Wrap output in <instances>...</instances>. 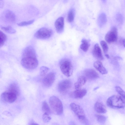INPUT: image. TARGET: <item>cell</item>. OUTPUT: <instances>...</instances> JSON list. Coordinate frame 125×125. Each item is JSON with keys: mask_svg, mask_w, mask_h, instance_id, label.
Listing matches in <instances>:
<instances>
[{"mask_svg": "<svg viewBox=\"0 0 125 125\" xmlns=\"http://www.w3.org/2000/svg\"><path fill=\"white\" fill-rule=\"evenodd\" d=\"M18 96L16 94L8 91L2 93L1 95V98L3 102L11 103L16 100Z\"/></svg>", "mask_w": 125, "mask_h": 125, "instance_id": "obj_8", "label": "cell"}, {"mask_svg": "<svg viewBox=\"0 0 125 125\" xmlns=\"http://www.w3.org/2000/svg\"><path fill=\"white\" fill-rule=\"evenodd\" d=\"M52 33V31L51 29L46 28H42L36 32L34 36L37 39H45L49 38Z\"/></svg>", "mask_w": 125, "mask_h": 125, "instance_id": "obj_6", "label": "cell"}, {"mask_svg": "<svg viewBox=\"0 0 125 125\" xmlns=\"http://www.w3.org/2000/svg\"><path fill=\"white\" fill-rule=\"evenodd\" d=\"M55 26L57 32L59 33L62 32L64 27V19L62 17L59 18L56 21Z\"/></svg>", "mask_w": 125, "mask_h": 125, "instance_id": "obj_14", "label": "cell"}, {"mask_svg": "<svg viewBox=\"0 0 125 125\" xmlns=\"http://www.w3.org/2000/svg\"><path fill=\"white\" fill-rule=\"evenodd\" d=\"M55 78V73L53 72H50L44 77L42 80V83L44 86L49 87L52 85Z\"/></svg>", "mask_w": 125, "mask_h": 125, "instance_id": "obj_10", "label": "cell"}, {"mask_svg": "<svg viewBox=\"0 0 125 125\" xmlns=\"http://www.w3.org/2000/svg\"><path fill=\"white\" fill-rule=\"evenodd\" d=\"M22 57H33L37 58L35 51L33 48L30 46L26 47L22 52Z\"/></svg>", "mask_w": 125, "mask_h": 125, "instance_id": "obj_11", "label": "cell"}, {"mask_svg": "<svg viewBox=\"0 0 125 125\" xmlns=\"http://www.w3.org/2000/svg\"><path fill=\"white\" fill-rule=\"evenodd\" d=\"M120 43L125 48V39L121 38L120 40Z\"/></svg>", "mask_w": 125, "mask_h": 125, "instance_id": "obj_34", "label": "cell"}, {"mask_svg": "<svg viewBox=\"0 0 125 125\" xmlns=\"http://www.w3.org/2000/svg\"><path fill=\"white\" fill-rule=\"evenodd\" d=\"M49 103L53 113L56 115H60L63 112V108L62 103L57 97L51 96L49 100Z\"/></svg>", "mask_w": 125, "mask_h": 125, "instance_id": "obj_2", "label": "cell"}, {"mask_svg": "<svg viewBox=\"0 0 125 125\" xmlns=\"http://www.w3.org/2000/svg\"><path fill=\"white\" fill-rule=\"evenodd\" d=\"M94 67L101 74H104L107 73V71L100 61L95 62L94 63Z\"/></svg>", "mask_w": 125, "mask_h": 125, "instance_id": "obj_15", "label": "cell"}, {"mask_svg": "<svg viewBox=\"0 0 125 125\" xmlns=\"http://www.w3.org/2000/svg\"><path fill=\"white\" fill-rule=\"evenodd\" d=\"M84 76L90 79H94L99 77V75L97 72L94 70L91 69H87L84 72Z\"/></svg>", "mask_w": 125, "mask_h": 125, "instance_id": "obj_12", "label": "cell"}, {"mask_svg": "<svg viewBox=\"0 0 125 125\" xmlns=\"http://www.w3.org/2000/svg\"><path fill=\"white\" fill-rule=\"evenodd\" d=\"M49 70L48 67L45 66L41 67L40 69V75L42 77H44Z\"/></svg>", "mask_w": 125, "mask_h": 125, "instance_id": "obj_27", "label": "cell"}, {"mask_svg": "<svg viewBox=\"0 0 125 125\" xmlns=\"http://www.w3.org/2000/svg\"><path fill=\"white\" fill-rule=\"evenodd\" d=\"M75 15V10L73 9H71L69 10L68 14L67 20L69 22H72L73 20Z\"/></svg>", "mask_w": 125, "mask_h": 125, "instance_id": "obj_24", "label": "cell"}, {"mask_svg": "<svg viewBox=\"0 0 125 125\" xmlns=\"http://www.w3.org/2000/svg\"><path fill=\"white\" fill-rule=\"evenodd\" d=\"M42 108L44 113H47L49 115L50 114V109L46 101H44L43 102L42 105Z\"/></svg>", "mask_w": 125, "mask_h": 125, "instance_id": "obj_23", "label": "cell"}, {"mask_svg": "<svg viewBox=\"0 0 125 125\" xmlns=\"http://www.w3.org/2000/svg\"><path fill=\"white\" fill-rule=\"evenodd\" d=\"M42 118L43 121L45 123L49 122L51 119L49 115L47 113H44L42 115Z\"/></svg>", "mask_w": 125, "mask_h": 125, "instance_id": "obj_32", "label": "cell"}, {"mask_svg": "<svg viewBox=\"0 0 125 125\" xmlns=\"http://www.w3.org/2000/svg\"><path fill=\"white\" fill-rule=\"evenodd\" d=\"M4 14L5 18L8 21L11 23H14L15 21V15L12 11L7 10L5 12Z\"/></svg>", "mask_w": 125, "mask_h": 125, "instance_id": "obj_18", "label": "cell"}, {"mask_svg": "<svg viewBox=\"0 0 125 125\" xmlns=\"http://www.w3.org/2000/svg\"><path fill=\"white\" fill-rule=\"evenodd\" d=\"M1 28L3 31L10 34H13L16 32V30L10 26L2 27Z\"/></svg>", "mask_w": 125, "mask_h": 125, "instance_id": "obj_25", "label": "cell"}, {"mask_svg": "<svg viewBox=\"0 0 125 125\" xmlns=\"http://www.w3.org/2000/svg\"><path fill=\"white\" fill-rule=\"evenodd\" d=\"M87 81L86 78L84 76H80L77 82L74 84L75 89L76 90L80 89L86 83Z\"/></svg>", "mask_w": 125, "mask_h": 125, "instance_id": "obj_19", "label": "cell"}, {"mask_svg": "<svg viewBox=\"0 0 125 125\" xmlns=\"http://www.w3.org/2000/svg\"><path fill=\"white\" fill-rule=\"evenodd\" d=\"M94 109L97 112L100 113H105L107 112L105 106L102 103L96 102L94 105Z\"/></svg>", "mask_w": 125, "mask_h": 125, "instance_id": "obj_17", "label": "cell"}, {"mask_svg": "<svg viewBox=\"0 0 125 125\" xmlns=\"http://www.w3.org/2000/svg\"><path fill=\"white\" fill-rule=\"evenodd\" d=\"M82 43L80 46V48L83 51L86 52L88 50L89 44L86 39H83L82 40Z\"/></svg>", "mask_w": 125, "mask_h": 125, "instance_id": "obj_22", "label": "cell"}, {"mask_svg": "<svg viewBox=\"0 0 125 125\" xmlns=\"http://www.w3.org/2000/svg\"><path fill=\"white\" fill-rule=\"evenodd\" d=\"M21 63L25 68L28 69H33L38 66V61L37 58L33 57H22Z\"/></svg>", "mask_w": 125, "mask_h": 125, "instance_id": "obj_4", "label": "cell"}, {"mask_svg": "<svg viewBox=\"0 0 125 125\" xmlns=\"http://www.w3.org/2000/svg\"><path fill=\"white\" fill-rule=\"evenodd\" d=\"M117 20L120 23H121L123 21V17L121 14H118L117 16Z\"/></svg>", "mask_w": 125, "mask_h": 125, "instance_id": "obj_33", "label": "cell"}, {"mask_svg": "<svg viewBox=\"0 0 125 125\" xmlns=\"http://www.w3.org/2000/svg\"><path fill=\"white\" fill-rule=\"evenodd\" d=\"M117 39V30L115 27L113 26L106 34L105 39L107 42L111 43L116 42Z\"/></svg>", "mask_w": 125, "mask_h": 125, "instance_id": "obj_7", "label": "cell"}, {"mask_svg": "<svg viewBox=\"0 0 125 125\" xmlns=\"http://www.w3.org/2000/svg\"><path fill=\"white\" fill-rule=\"evenodd\" d=\"M34 20H32L27 21H24L21 22L18 24V25L20 26H27L32 23L34 21Z\"/></svg>", "mask_w": 125, "mask_h": 125, "instance_id": "obj_31", "label": "cell"}, {"mask_svg": "<svg viewBox=\"0 0 125 125\" xmlns=\"http://www.w3.org/2000/svg\"><path fill=\"white\" fill-rule=\"evenodd\" d=\"M30 125H39L35 123H32L30 124Z\"/></svg>", "mask_w": 125, "mask_h": 125, "instance_id": "obj_36", "label": "cell"}, {"mask_svg": "<svg viewBox=\"0 0 125 125\" xmlns=\"http://www.w3.org/2000/svg\"><path fill=\"white\" fill-rule=\"evenodd\" d=\"M107 21V17L106 14L104 13H101L98 16V23L100 27L104 25Z\"/></svg>", "mask_w": 125, "mask_h": 125, "instance_id": "obj_21", "label": "cell"}, {"mask_svg": "<svg viewBox=\"0 0 125 125\" xmlns=\"http://www.w3.org/2000/svg\"><path fill=\"white\" fill-rule=\"evenodd\" d=\"M70 107L79 119L85 124L87 122L85 113L83 109L78 105L74 103H71Z\"/></svg>", "mask_w": 125, "mask_h": 125, "instance_id": "obj_5", "label": "cell"}, {"mask_svg": "<svg viewBox=\"0 0 125 125\" xmlns=\"http://www.w3.org/2000/svg\"><path fill=\"white\" fill-rule=\"evenodd\" d=\"M72 83L69 80L65 79L60 81L58 84V89L62 93L66 92L71 87Z\"/></svg>", "mask_w": 125, "mask_h": 125, "instance_id": "obj_9", "label": "cell"}, {"mask_svg": "<svg viewBox=\"0 0 125 125\" xmlns=\"http://www.w3.org/2000/svg\"><path fill=\"white\" fill-rule=\"evenodd\" d=\"M60 68L62 73L67 77L71 76L73 72V67L71 61L67 59H64L60 61Z\"/></svg>", "mask_w": 125, "mask_h": 125, "instance_id": "obj_3", "label": "cell"}, {"mask_svg": "<svg viewBox=\"0 0 125 125\" xmlns=\"http://www.w3.org/2000/svg\"><path fill=\"white\" fill-rule=\"evenodd\" d=\"M115 89L116 92L120 96L125 99V92L120 86H116Z\"/></svg>", "mask_w": 125, "mask_h": 125, "instance_id": "obj_28", "label": "cell"}, {"mask_svg": "<svg viewBox=\"0 0 125 125\" xmlns=\"http://www.w3.org/2000/svg\"><path fill=\"white\" fill-rule=\"evenodd\" d=\"M100 43L105 54H106L108 50V47L107 43L104 41H101Z\"/></svg>", "mask_w": 125, "mask_h": 125, "instance_id": "obj_29", "label": "cell"}, {"mask_svg": "<svg viewBox=\"0 0 125 125\" xmlns=\"http://www.w3.org/2000/svg\"><path fill=\"white\" fill-rule=\"evenodd\" d=\"M105 57L108 59L109 58V55L107 53L105 54Z\"/></svg>", "mask_w": 125, "mask_h": 125, "instance_id": "obj_35", "label": "cell"}, {"mask_svg": "<svg viewBox=\"0 0 125 125\" xmlns=\"http://www.w3.org/2000/svg\"><path fill=\"white\" fill-rule=\"evenodd\" d=\"M92 52L94 56L98 60H103L104 57L101 49L98 44L96 43L94 45Z\"/></svg>", "mask_w": 125, "mask_h": 125, "instance_id": "obj_13", "label": "cell"}, {"mask_svg": "<svg viewBox=\"0 0 125 125\" xmlns=\"http://www.w3.org/2000/svg\"><path fill=\"white\" fill-rule=\"evenodd\" d=\"M87 90L85 89L76 90L72 93L71 95L75 98H81L86 94Z\"/></svg>", "mask_w": 125, "mask_h": 125, "instance_id": "obj_16", "label": "cell"}, {"mask_svg": "<svg viewBox=\"0 0 125 125\" xmlns=\"http://www.w3.org/2000/svg\"><path fill=\"white\" fill-rule=\"evenodd\" d=\"M97 88H96V89H97ZM96 89V88H95V89H94V90H96V89Z\"/></svg>", "mask_w": 125, "mask_h": 125, "instance_id": "obj_37", "label": "cell"}, {"mask_svg": "<svg viewBox=\"0 0 125 125\" xmlns=\"http://www.w3.org/2000/svg\"><path fill=\"white\" fill-rule=\"evenodd\" d=\"M106 104L108 107L113 109H120L125 107V99L120 96L112 95L107 100Z\"/></svg>", "mask_w": 125, "mask_h": 125, "instance_id": "obj_1", "label": "cell"}, {"mask_svg": "<svg viewBox=\"0 0 125 125\" xmlns=\"http://www.w3.org/2000/svg\"><path fill=\"white\" fill-rule=\"evenodd\" d=\"M96 116L97 120L100 123H104L106 121V118L104 115H96Z\"/></svg>", "mask_w": 125, "mask_h": 125, "instance_id": "obj_30", "label": "cell"}, {"mask_svg": "<svg viewBox=\"0 0 125 125\" xmlns=\"http://www.w3.org/2000/svg\"><path fill=\"white\" fill-rule=\"evenodd\" d=\"M0 47L2 46L7 39L6 35L1 31H0Z\"/></svg>", "mask_w": 125, "mask_h": 125, "instance_id": "obj_26", "label": "cell"}, {"mask_svg": "<svg viewBox=\"0 0 125 125\" xmlns=\"http://www.w3.org/2000/svg\"><path fill=\"white\" fill-rule=\"evenodd\" d=\"M7 91L14 93L18 96L20 93L19 88L17 85L15 83H12L9 85Z\"/></svg>", "mask_w": 125, "mask_h": 125, "instance_id": "obj_20", "label": "cell"}]
</instances>
